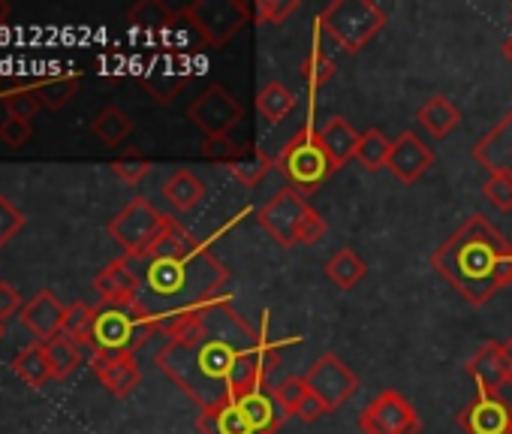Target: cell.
Listing matches in <instances>:
<instances>
[{
    "mask_svg": "<svg viewBox=\"0 0 512 434\" xmlns=\"http://www.w3.org/2000/svg\"><path fill=\"white\" fill-rule=\"evenodd\" d=\"M467 374L473 377L479 395L497 398L506 386V368H503V353L500 341H485L470 359H467Z\"/></svg>",
    "mask_w": 512,
    "mask_h": 434,
    "instance_id": "ffe728a7",
    "label": "cell"
},
{
    "mask_svg": "<svg viewBox=\"0 0 512 434\" xmlns=\"http://www.w3.org/2000/svg\"><path fill=\"white\" fill-rule=\"evenodd\" d=\"M431 269L464 302L485 305L512 284V245L482 214H470L431 254Z\"/></svg>",
    "mask_w": 512,
    "mask_h": 434,
    "instance_id": "7a4b0ae2",
    "label": "cell"
},
{
    "mask_svg": "<svg viewBox=\"0 0 512 434\" xmlns=\"http://www.w3.org/2000/svg\"><path fill=\"white\" fill-rule=\"evenodd\" d=\"M202 154L208 157V160H217V163H232V160H238V154H241V145L238 142H232V136H220V139H205L202 142Z\"/></svg>",
    "mask_w": 512,
    "mask_h": 434,
    "instance_id": "7bdbcfd3",
    "label": "cell"
},
{
    "mask_svg": "<svg viewBox=\"0 0 512 434\" xmlns=\"http://www.w3.org/2000/svg\"><path fill=\"white\" fill-rule=\"evenodd\" d=\"M187 118L196 130H202L205 139H220V136H229L232 127L244 118V109L223 85H208L187 106Z\"/></svg>",
    "mask_w": 512,
    "mask_h": 434,
    "instance_id": "4fadbf2b",
    "label": "cell"
},
{
    "mask_svg": "<svg viewBox=\"0 0 512 434\" xmlns=\"http://www.w3.org/2000/svg\"><path fill=\"white\" fill-rule=\"evenodd\" d=\"M91 133L103 142V145H121L130 133H133V118L121 109V106H106L94 121H91Z\"/></svg>",
    "mask_w": 512,
    "mask_h": 434,
    "instance_id": "4dcf8cb0",
    "label": "cell"
},
{
    "mask_svg": "<svg viewBox=\"0 0 512 434\" xmlns=\"http://www.w3.org/2000/svg\"><path fill=\"white\" fill-rule=\"evenodd\" d=\"M0 338H4V323H0Z\"/></svg>",
    "mask_w": 512,
    "mask_h": 434,
    "instance_id": "681fc988",
    "label": "cell"
},
{
    "mask_svg": "<svg viewBox=\"0 0 512 434\" xmlns=\"http://www.w3.org/2000/svg\"><path fill=\"white\" fill-rule=\"evenodd\" d=\"M287 419L290 416L278 404L275 392L260 386L238 395L223 407L199 410L196 428L202 434H275Z\"/></svg>",
    "mask_w": 512,
    "mask_h": 434,
    "instance_id": "277c9868",
    "label": "cell"
},
{
    "mask_svg": "<svg viewBox=\"0 0 512 434\" xmlns=\"http://www.w3.org/2000/svg\"><path fill=\"white\" fill-rule=\"evenodd\" d=\"M31 136H34V127L25 118L7 115L4 121H0V142H4L7 148H22V145L31 142Z\"/></svg>",
    "mask_w": 512,
    "mask_h": 434,
    "instance_id": "60d3db41",
    "label": "cell"
},
{
    "mask_svg": "<svg viewBox=\"0 0 512 434\" xmlns=\"http://www.w3.org/2000/svg\"><path fill=\"white\" fill-rule=\"evenodd\" d=\"M79 94V76H58L40 85V97L46 109H64L73 97Z\"/></svg>",
    "mask_w": 512,
    "mask_h": 434,
    "instance_id": "e575fe53",
    "label": "cell"
},
{
    "mask_svg": "<svg viewBox=\"0 0 512 434\" xmlns=\"http://www.w3.org/2000/svg\"><path fill=\"white\" fill-rule=\"evenodd\" d=\"M151 335H157V320L145 311L142 302L130 308H97L94 353H136Z\"/></svg>",
    "mask_w": 512,
    "mask_h": 434,
    "instance_id": "9c48e42d",
    "label": "cell"
},
{
    "mask_svg": "<svg viewBox=\"0 0 512 434\" xmlns=\"http://www.w3.org/2000/svg\"><path fill=\"white\" fill-rule=\"evenodd\" d=\"M503 55H506V61H512V37L503 43Z\"/></svg>",
    "mask_w": 512,
    "mask_h": 434,
    "instance_id": "c3c4849f",
    "label": "cell"
},
{
    "mask_svg": "<svg viewBox=\"0 0 512 434\" xmlns=\"http://www.w3.org/2000/svg\"><path fill=\"white\" fill-rule=\"evenodd\" d=\"M169 224H172L169 214H163L151 199L136 196L112 217L106 230L127 260H148L157 242L166 236Z\"/></svg>",
    "mask_w": 512,
    "mask_h": 434,
    "instance_id": "8992f818",
    "label": "cell"
},
{
    "mask_svg": "<svg viewBox=\"0 0 512 434\" xmlns=\"http://www.w3.org/2000/svg\"><path fill=\"white\" fill-rule=\"evenodd\" d=\"M386 166L401 184H416L434 166V151H431V145L422 142V136L416 130H401L392 139V154H389Z\"/></svg>",
    "mask_w": 512,
    "mask_h": 434,
    "instance_id": "9a60e30c",
    "label": "cell"
},
{
    "mask_svg": "<svg viewBox=\"0 0 512 434\" xmlns=\"http://www.w3.org/2000/svg\"><path fill=\"white\" fill-rule=\"evenodd\" d=\"M482 193L500 211H512V181L506 175H488V181L482 184Z\"/></svg>",
    "mask_w": 512,
    "mask_h": 434,
    "instance_id": "b9f144b4",
    "label": "cell"
},
{
    "mask_svg": "<svg viewBox=\"0 0 512 434\" xmlns=\"http://www.w3.org/2000/svg\"><path fill=\"white\" fill-rule=\"evenodd\" d=\"M205 193H208L205 181H202L196 172H190V169L172 172V175L166 178V184H163V199H166L175 211H193V208L205 199Z\"/></svg>",
    "mask_w": 512,
    "mask_h": 434,
    "instance_id": "cb8c5ba5",
    "label": "cell"
},
{
    "mask_svg": "<svg viewBox=\"0 0 512 434\" xmlns=\"http://www.w3.org/2000/svg\"><path fill=\"white\" fill-rule=\"evenodd\" d=\"M389 154H392V142L383 136L380 127H371L362 133V142H359V151H356V160L368 169V172H377L389 163Z\"/></svg>",
    "mask_w": 512,
    "mask_h": 434,
    "instance_id": "d6a6232c",
    "label": "cell"
},
{
    "mask_svg": "<svg viewBox=\"0 0 512 434\" xmlns=\"http://www.w3.org/2000/svg\"><path fill=\"white\" fill-rule=\"evenodd\" d=\"M22 296L10 281H0V323L10 320L13 314H22Z\"/></svg>",
    "mask_w": 512,
    "mask_h": 434,
    "instance_id": "ee69618b",
    "label": "cell"
},
{
    "mask_svg": "<svg viewBox=\"0 0 512 434\" xmlns=\"http://www.w3.org/2000/svg\"><path fill=\"white\" fill-rule=\"evenodd\" d=\"M368 275L365 260L353 251V248H341L338 254H332V260L326 263V278L341 287V290H353L362 278Z\"/></svg>",
    "mask_w": 512,
    "mask_h": 434,
    "instance_id": "f1b7e54d",
    "label": "cell"
},
{
    "mask_svg": "<svg viewBox=\"0 0 512 434\" xmlns=\"http://www.w3.org/2000/svg\"><path fill=\"white\" fill-rule=\"evenodd\" d=\"M320 416H326L323 401H320L317 395H308V398H305V404L299 407V419H305V422H317Z\"/></svg>",
    "mask_w": 512,
    "mask_h": 434,
    "instance_id": "f6af8a7d",
    "label": "cell"
},
{
    "mask_svg": "<svg viewBox=\"0 0 512 434\" xmlns=\"http://www.w3.org/2000/svg\"><path fill=\"white\" fill-rule=\"evenodd\" d=\"M293 106H296V97L284 82H269L260 88V94H256V112H260L269 124L284 121L293 112Z\"/></svg>",
    "mask_w": 512,
    "mask_h": 434,
    "instance_id": "f546056e",
    "label": "cell"
},
{
    "mask_svg": "<svg viewBox=\"0 0 512 434\" xmlns=\"http://www.w3.org/2000/svg\"><path fill=\"white\" fill-rule=\"evenodd\" d=\"M272 392H275V398H278V404L284 407L287 416H299V407H302L305 398L311 395L305 377H284Z\"/></svg>",
    "mask_w": 512,
    "mask_h": 434,
    "instance_id": "8d00e7d4",
    "label": "cell"
},
{
    "mask_svg": "<svg viewBox=\"0 0 512 434\" xmlns=\"http://www.w3.org/2000/svg\"><path fill=\"white\" fill-rule=\"evenodd\" d=\"M473 160L488 175H506L512 181V109L473 145Z\"/></svg>",
    "mask_w": 512,
    "mask_h": 434,
    "instance_id": "e0dca14e",
    "label": "cell"
},
{
    "mask_svg": "<svg viewBox=\"0 0 512 434\" xmlns=\"http://www.w3.org/2000/svg\"><path fill=\"white\" fill-rule=\"evenodd\" d=\"M46 356H49V365H52V377L55 380H67L85 362V350L73 338H67L64 332L55 335L52 341H46Z\"/></svg>",
    "mask_w": 512,
    "mask_h": 434,
    "instance_id": "83f0119b",
    "label": "cell"
},
{
    "mask_svg": "<svg viewBox=\"0 0 512 434\" xmlns=\"http://www.w3.org/2000/svg\"><path fill=\"white\" fill-rule=\"evenodd\" d=\"M458 121H461V112H458V106H455L446 94L428 97V100L419 106V112H416V124H419L428 136H434L437 142L446 139V136L458 127Z\"/></svg>",
    "mask_w": 512,
    "mask_h": 434,
    "instance_id": "7402d4cb",
    "label": "cell"
},
{
    "mask_svg": "<svg viewBox=\"0 0 512 434\" xmlns=\"http://www.w3.org/2000/svg\"><path fill=\"white\" fill-rule=\"evenodd\" d=\"M4 106H7V115L13 118H25V121H34L43 109V97H40V85L37 88H16L4 97Z\"/></svg>",
    "mask_w": 512,
    "mask_h": 434,
    "instance_id": "d590c367",
    "label": "cell"
},
{
    "mask_svg": "<svg viewBox=\"0 0 512 434\" xmlns=\"http://www.w3.org/2000/svg\"><path fill=\"white\" fill-rule=\"evenodd\" d=\"M25 221H28L25 211L16 208L4 193H0V248H7L16 239V233H22Z\"/></svg>",
    "mask_w": 512,
    "mask_h": 434,
    "instance_id": "f35d334b",
    "label": "cell"
},
{
    "mask_svg": "<svg viewBox=\"0 0 512 434\" xmlns=\"http://www.w3.org/2000/svg\"><path fill=\"white\" fill-rule=\"evenodd\" d=\"M332 76H335V61L320 49V43L311 49V55L302 61V79H305V85L311 88V91H320L326 82H332Z\"/></svg>",
    "mask_w": 512,
    "mask_h": 434,
    "instance_id": "836d02e7",
    "label": "cell"
},
{
    "mask_svg": "<svg viewBox=\"0 0 512 434\" xmlns=\"http://www.w3.org/2000/svg\"><path fill=\"white\" fill-rule=\"evenodd\" d=\"M154 169V163L148 160V157H142V154H124V157H118V160H112V172L124 181V184H139L148 172Z\"/></svg>",
    "mask_w": 512,
    "mask_h": 434,
    "instance_id": "ab89813d",
    "label": "cell"
},
{
    "mask_svg": "<svg viewBox=\"0 0 512 434\" xmlns=\"http://www.w3.org/2000/svg\"><path fill=\"white\" fill-rule=\"evenodd\" d=\"M13 374L19 380H25L31 389H43L52 377V365H49V356H46V344L43 341H31L16 359H13Z\"/></svg>",
    "mask_w": 512,
    "mask_h": 434,
    "instance_id": "d4e9b609",
    "label": "cell"
},
{
    "mask_svg": "<svg viewBox=\"0 0 512 434\" xmlns=\"http://www.w3.org/2000/svg\"><path fill=\"white\" fill-rule=\"evenodd\" d=\"M187 79H190L187 67H181V64H175V61H163V64L154 67L148 76H142V88L151 94L154 103L166 106V103H172V100L178 97V91L187 85Z\"/></svg>",
    "mask_w": 512,
    "mask_h": 434,
    "instance_id": "603a6c76",
    "label": "cell"
},
{
    "mask_svg": "<svg viewBox=\"0 0 512 434\" xmlns=\"http://www.w3.org/2000/svg\"><path fill=\"white\" fill-rule=\"evenodd\" d=\"M88 365L100 377L106 392L115 398H127L142 383V371H139L133 353H100L97 350L88 356Z\"/></svg>",
    "mask_w": 512,
    "mask_h": 434,
    "instance_id": "2e32d148",
    "label": "cell"
},
{
    "mask_svg": "<svg viewBox=\"0 0 512 434\" xmlns=\"http://www.w3.org/2000/svg\"><path fill=\"white\" fill-rule=\"evenodd\" d=\"M305 383L311 389V395H317L326 407V413L341 410L356 392H359V377L350 371V365L338 356V353H323L305 374Z\"/></svg>",
    "mask_w": 512,
    "mask_h": 434,
    "instance_id": "7c38bea8",
    "label": "cell"
},
{
    "mask_svg": "<svg viewBox=\"0 0 512 434\" xmlns=\"http://www.w3.org/2000/svg\"><path fill=\"white\" fill-rule=\"evenodd\" d=\"M256 221H260V227L281 248L317 245L329 233L326 217L317 208H311L308 199L293 187H284L281 193H275L260 211H256Z\"/></svg>",
    "mask_w": 512,
    "mask_h": 434,
    "instance_id": "5b68a950",
    "label": "cell"
},
{
    "mask_svg": "<svg viewBox=\"0 0 512 434\" xmlns=\"http://www.w3.org/2000/svg\"><path fill=\"white\" fill-rule=\"evenodd\" d=\"M7 16H10V4H4V0H0V25L7 22Z\"/></svg>",
    "mask_w": 512,
    "mask_h": 434,
    "instance_id": "7dc6e473",
    "label": "cell"
},
{
    "mask_svg": "<svg viewBox=\"0 0 512 434\" xmlns=\"http://www.w3.org/2000/svg\"><path fill=\"white\" fill-rule=\"evenodd\" d=\"M299 7H302V0H260V4L253 7V22L256 25H281Z\"/></svg>",
    "mask_w": 512,
    "mask_h": 434,
    "instance_id": "74e56055",
    "label": "cell"
},
{
    "mask_svg": "<svg viewBox=\"0 0 512 434\" xmlns=\"http://www.w3.org/2000/svg\"><path fill=\"white\" fill-rule=\"evenodd\" d=\"M157 332L166 335L163 350L154 356L157 368L199 410L223 407L266 386L269 374L281 368L284 344L269 341L266 329H253L229 296L172 317Z\"/></svg>",
    "mask_w": 512,
    "mask_h": 434,
    "instance_id": "6da1fadb",
    "label": "cell"
},
{
    "mask_svg": "<svg viewBox=\"0 0 512 434\" xmlns=\"http://www.w3.org/2000/svg\"><path fill=\"white\" fill-rule=\"evenodd\" d=\"M359 428L362 434H419L422 419L416 407L404 398V392L383 389L359 413Z\"/></svg>",
    "mask_w": 512,
    "mask_h": 434,
    "instance_id": "8fae6325",
    "label": "cell"
},
{
    "mask_svg": "<svg viewBox=\"0 0 512 434\" xmlns=\"http://www.w3.org/2000/svg\"><path fill=\"white\" fill-rule=\"evenodd\" d=\"M500 353H503V368H506V386H512V338L500 341Z\"/></svg>",
    "mask_w": 512,
    "mask_h": 434,
    "instance_id": "bcb514c9",
    "label": "cell"
},
{
    "mask_svg": "<svg viewBox=\"0 0 512 434\" xmlns=\"http://www.w3.org/2000/svg\"><path fill=\"white\" fill-rule=\"evenodd\" d=\"M127 22L139 31H169L178 22V13H172L160 0H139L127 13Z\"/></svg>",
    "mask_w": 512,
    "mask_h": 434,
    "instance_id": "1f68e13d",
    "label": "cell"
},
{
    "mask_svg": "<svg viewBox=\"0 0 512 434\" xmlns=\"http://www.w3.org/2000/svg\"><path fill=\"white\" fill-rule=\"evenodd\" d=\"M22 323L34 332L37 341H52L55 335L64 332V320H67V305L58 302V296L52 290H40L34 299L25 302L22 308Z\"/></svg>",
    "mask_w": 512,
    "mask_h": 434,
    "instance_id": "d6986e66",
    "label": "cell"
},
{
    "mask_svg": "<svg viewBox=\"0 0 512 434\" xmlns=\"http://www.w3.org/2000/svg\"><path fill=\"white\" fill-rule=\"evenodd\" d=\"M386 25V13L374 0H335L320 13L323 34L347 55L362 52Z\"/></svg>",
    "mask_w": 512,
    "mask_h": 434,
    "instance_id": "ba28073f",
    "label": "cell"
},
{
    "mask_svg": "<svg viewBox=\"0 0 512 434\" xmlns=\"http://www.w3.org/2000/svg\"><path fill=\"white\" fill-rule=\"evenodd\" d=\"M94 326H97V308L88 302H73L67 305V320H64V335L73 338L88 356L94 353Z\"/></svg>",
    "mask_w": 512,
    "mask_h": 434,
    "instance_id": "4316f807",
    "label": "cell"
},
{
    "mask_svg": "<svg viewBox=\"0 0 512 434\" xmlns=\"http://www.w3.org/2000/svg\"><path fill=\"white\" fill-rule=\"evenodd\" d=\"M272 169H275V157H269L263 148H256V145L241 148L238 160L229 163L232 178H235L238 184H244V187H256Z\"/></svg>",
    "mask_w": 512,
    "mask_h": 434,
    "instance_id": "484cf974",
    "label": "cell"
},
{
    "mask_svg": "<svg viewBox=\"0 0 512 434\" xmlns=\"http://www.w3.org/2000/svg\"><path fill=\"white\" fill-rule=\"evenodd\" d=\"M512 419V407L497 395H476L458 416L455 422L461 425L464 434H506Z\"/></svg>",
    "mask_w": 512,
    "mask_h": 434,
    "instance_id": "ac0fdd59",
    "label": "cell"
},
{
    "mask_svg": "<svg viewBox=\"0 0 512 434\" xmlns=\"http://www.w3.org/2000/svg\"><path fill=\"white\" fill-rule=\"evenodd\" d=\"M178 22L199 37V46L220 49L250 22V10L241 0H196L178 10Z\"/></svg>",
    "mask_w": 512,
    "mask_h": 434,
    "instance_id": "30bf717a",
    "label": "cell"
},
{
    "mask_svg": "<svg viewBox=\"0 0 512 434\" xmlns=\"http://www.w3.org/2000/svg\"><path fill=\"white\" fill-rule=\"evenodd\" d=\"M359 142H362V133L347 118H341V115H335L329 124L320 127V145L326 148V154L335 163V169H344L350 160H356Z\"/></svg>",
    "mask_w": 512,
    "mask_h": 434,
    "instance_id": "44dd1931",
    "label": "cell"
},
{
    "mask_svg": "<svg viewBox=\"0 0 512 434\" xmlns=\"http://www.w3.org/2000/svg\"><path fill=\"white\" fill-rule=\"evenodd\" d=\"M94 290L100 296V305L109 308H130L142 299V278L133 272L127 257L112 260L109 266H103L94 278Z\"/></svg>",
    "mask_w": 512,
    "mask_h": 434,
    "instance_id": "5bb4252c",
    "label": "cell"
},
{
    "mask_svg": "<svg viewBox=\"0 0 512 434\" xmlns=\"http://www.w3.org/2000/svg\"><path fill=\"white\" fill-rule=\"evenodd\" d=\"M506 434H512V419H509V431H506Z\"/></svg>",
    "mask_w": 512,
    "mask_h": 434,
    "instance_id": "f907efd6",
    "label": "cell"
},
{
    "mask_svg": "<svg viewBox=\"0 0 512 434\" xmlns=\"http://www.w3.org/2000/svg\"><path fill=\"white\" fill-rule=\"evenodd\" d=\"M275 169L302 196L314 193L317 187H323L332 178V172H338L335 163L329 160L326 148L320 145V130H314L311 124H305L293 133V139L275 157Z\"/></svg>",
    "mask_w": 512,
    "mask_h": 434,
    "instance_id": "52a82bcc",
    "label": "cell"
},
{
    "mask_svg": "<svg viewBox=\"0 0 512 434\" xmlns=\"http://www.w3.org/2000/svg\"><path fill=\"white\" fill-rule=\"evenodd\" d=\"M226 281L229 269L223 266V260H217L202 242H196L181 254L148 260L145 290L139 302L160 326L172 317L190 314L220 299Z\"/></svg>",
    "mask_w": 512,
    "mask_h": 434,
    "instance_id": "3957f363",
    "label": "cell"
}]
</instances>
